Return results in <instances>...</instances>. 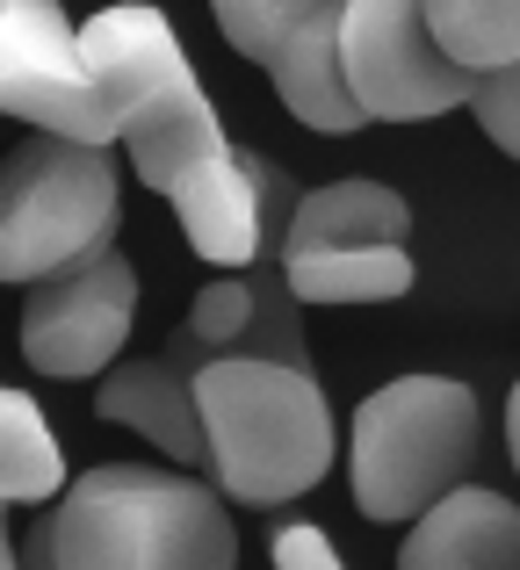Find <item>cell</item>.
Returning <instances> with one entry per match:
<instances>
[{"mask_svg": "<svg viewBox=\"0 0 520 570\" xmlns=\"http://www.w3.org/2000/svg\"><path fill=\"white\" fill-rule=\"evenodd\" d=\"M405 528L412 534L398 542L405 570H520V505L470 476L449 484L434 505H420Z\"/></svg>", "mask_w": 520, "mask_h": 570, "instance_id": "cell-12", "label": "cell"}, {"mask_svg": "<svg viewBox=\"0 0 520 570\" xmlns=\"http://www.w3.org/2000/svg\"><path fill=\"white\" fill-rule=\"evenodd\" d=\"M66 484V455H58L51 419L37 397L0 383V505H51Z\"/></svg>", "mask_w": 520, "mask_h": 570, "instance_id": "cell-16", "label": "cell"}, {"mask_svg": "<svg viewBox=\"0 0 520 570\" xmlns=\"http://www.w3.org/2000/svg\"><path fill=\"white\" fill-rule=\"evenodd\" d=\"M124 217L109 145L29 130L0 159V282H37L87 246H109Z\"/></svg>", "mask_w": 520, "mask_h": 570, "instance_id": "cell-5", "label": "cell"}, {"mask_svg": "<svg viewBox=\"0 0 520 570\" xmlns=\"http://www.w3.org/2000/svg\"><path fill=\"white\" fill-rule=\"evenodd\" d=\"M412 238V203L398 188L369 181H325V188H296L290 232L282 253H318V246H405Z\"/></svg>", "mask_w": 520, "mask_h": 570, "instance_id": "cell-13", "label": "cell"}, {"mask_svg": "<svg viewBox=\"0 0 520 570\" xmlns=\"http://www.w3.org/2000/svg\"><path fill=\"white\" fill-rule=\"evenodd\" d=\"M196 419L217 491L261 513L318 491L340 448L325 383L304 362H267V354L196 362Z\"/></svg>", "mask_w": 520, "mask_h": 570, "instance_id": "cell-2", "label": "cell"}, {"mask_svg": "<svg viewBox=\"0 0 520 570\" xmlns=\"http://www.w3.org/2000/svg\"><path fill=\"white\" fill-rule=\"evenodd\" d=\"M296 304H391L412 289V253L405 246H318V253H282Z\"/></svg>", "mask_w": 520, "mask_h": 570, "instance_id": "cell-15", "label": "cell"}, {"mask_svg": "<svg viewBox=\"0 0 520 570\" xmlns=\"http://www.w3.org/2000/svg\"><path fill=\"white\" fill-rule=\"evenodd\" d=\"M14 563V534H8V505H0V570Z\"/></svg>", "mask_w": 520, "mask_h": 570, "instance_id": "cell-21", "label": "cell"}, {"mask_svg": "<svg viewBox=\"0 0 520 570\" xmlns=\"http://www.w3.org/2000/svg\"><path fill=\"white\" fill-rule=\"evenodd\" d=\"M340 72L369 124H426L470 101L478 72L434 43L420 0H347L340 8Z\"/></svg>", "mask_w": 520, "mask_h": 570, "instance_id": "cell-6", "label": "cell"}, {"mask_svg": "<svg viewBox=\"0 0 520 570\" xmlns=\"http://www.w3.org/2000/svg\"><path fill=\"white\" fill-rule=\"evenodd\" d=\"M80 58L95 72V95L109 109V130L124 138L130 167L145 188L167 195L188 167H203L210 153H225V124L217 101L203 95L196 66H188L174 22L153 0H116L80 29Z\"/></svg>", "mask_w": 520, "mask_h": 570, "instance_id": "cell-3", "label": "cell"}, {"mask_svg": "<svg viewBox=\"0 0 520 570\" xmlns=\"http://www.w3.org/2000/svg\"><path fill=\"white\" fill-rule=\"evenodd\" d=\"M340 8H347V0H210L225 43L239 58H254V66H267L304 22H325V14H340Z\"/></svg>", "mask_w": 520, "mask_h": 570, "instance_id": "cell-18", "label": "cell"}, {"mask_svg": "<svg viewBox=\"0 0 520 570\" xmlns=\"http://www.w3.org/2000/svg\"><path fill=\"white\" fill-rule=\"evenodd\" d=\"M267 557H275L282 570H333V563H340V549H333V534H325V528L296 520V528H282L275 542H267Z\"/></svg>", "mask_w": 520, "mask_h": 570, "instance_id": "cell-20", "label": "cell"}, {"mask_svg": "<svg viewBox=\"0 0 520 570\" xmlns=\"http://www.w3.org/2000/svg\"><path fill=\"white\" fill-rule=\"evenodd\" d=\"M484 404L455 376H398L369 390L347 441V484L362 520L405 528L420 505H434L449 484L478 470Z\"/></svg>", "mask_w": 520, "mask_h": 570, "instance_id": "cell-4", "label": "cell"}, {"mask_svg": "<svg viewBox=\"0 0 520 570\" xmlns=\"http://www.w3.org/2000/svg\"><path fill=\"white\" fill-rule=\"evenodd\" d=\"M22 362L37 376L80 383L124 354L130 318H138V267L116 246H87L58 261L51 275L22 282Z\"/></svg>", "mask_w": 520, "mask_h": 570, "instance_id": "cell-7", "label": "cell"}, {"mask_svg": "<svg viewBox=\"0 0 520 570\" xmlns=\"http://www.w3.org/2000/svg\"><path fill=\"white\" fill-rule=\"evenodd\" d=\"M181 340L210 354H267V362H304V325H296V289L282 275V253H261L246 267H225L210 289L188 304Z\"/></svg>", "mask_w": 520, "mask_h": 570, "instance_id": "cell-10", "label": "cell"}, {"mask_svg": "<svg viewBox=\"0 0 520 570\" xmlns=\"http://www.w3.org/2000/svg\"><path fill=\"white\" fill-rule=\"evenodd\" d=\"M174 217L188 232V253L203 267H246L261 253H282V232H290L296 209V181L290 167H275L267 153H246V145H225L203 167H188L181 181L167 188Z\"/></svg>", "mask_w": 520, "mask_h": 570, "instance_id": "cell-9", "label": "cell"}, {"mask_svg": "<svg viewBox=\"0 0 520 570\" xmlns=\"http://www.w3.org/2000/svg\"><path fill=\"white\" fill-rule=\"evenodd\" d=\"M434 43L470 72H492L520 58V0H420Z\"/></svg>", "mask_w": 520, "mask_h": 570, "instance_id": "cell-17", "label": "cell"}, {"mask_svg": "<svg viewBox=\"0 0 520 570\" xmlns=\"http://www.w3.org/2000/svg\"><path fill=\"white\" fill-rule=\"evenodd\" d=\"M29 557L51 570H232L239 528L181 462H95L58 484Z\"/></svg>", "mask_w": 520, "mask_h": 570, "instance_id": "cell-1", "label": "cell"}, {"mask_svg": "<svg viewBox=\"0 0 520 570\" xmlns=\"http://www.w3.org/2000/svg\"><path fill=\"white\" fill-rule=\"evenodd\" d=\"M0 116L29 130H66L87 145L116 138L66 0H0Z\"/></svg>", "mask_w": 520, "mask_h": 570, "instance_id": "cell-8", "label": "cell"}, {"mask_svg": "<svg viewBox=\"0 0 520 570\" xmlns=\"http://www.w3.org/2000/svg\"><path fill=\"white\" fill-rule=\"evenodd\" d=\"M267 80H275L282 109H290L296 124L325 130V138H347V130L369 124L362 101L347 95V72H340V14L296 29V37L267 58Z\"/></svg>", "mask_w": 520, "mask_h": 570, "instance_id": "cell-14", "label": "cell"}, {"mask_svg": "<svg viewBox=\"0 0 520 570\" xmlns=\"http://www.w3.org/2000/svg\"><path fill=\"white\" fill-rule=\"evenodd\" d=\"M470 116H478V130L499 145V153L520 159V58L478 72V87H470Z\"/></svg>", "mask_w": 520, "mask_h": 570, "instance_id": "cell-19", "label": "cell"}, {"mask_svg": "<svg viewBox=\"0 0 520 570\" xmlns=\"http://www.w3.org/2000/svg\"><path fill=\"white\" fill-rule=\"evenodd\" d=\"M196 362H203V354L188 347L181 333H174L159 354H145V362H109V368H101V390H95V412L109 419V426L153 441L167 462L196 470V462H203Z\"/></svg>", "mask_w": 520, "mask_h": 570, "instance_id": "cell-11", "label": "cell"}]
</instances>
